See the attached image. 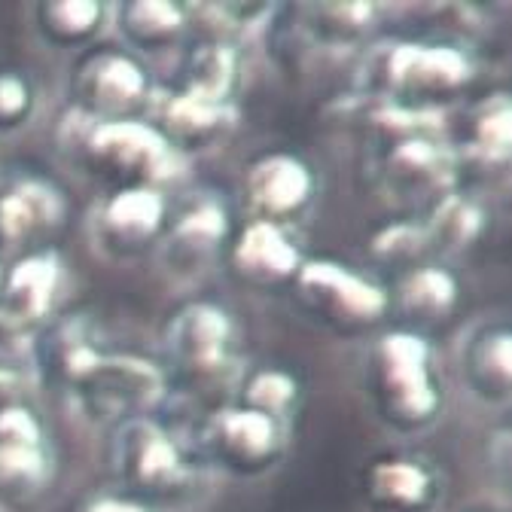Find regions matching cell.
Masks as SVG:
<instances>
[{"instance_id":"29","label":"cell","mask_w":512,"mask_h":512,"mask_svg":"<svg viewBox=\"0 0 512 512\" xmlns=\"http://www.w3.org/2000/svg\"><path fill=\"white\" fill-rule=\"evenodd\" d=\"M464 150L476 156L482 165H497L503 168L512 153V107L509 95L497 92L485 98L473 113H470V128H467V144Z\"/></svg>"},{"instance_id":"17","label":"cell","mask_w":512,"mask_h":512,"mask_svg":"<svg viewBox=\"0 0 512 512\" xmlns=\"http://www.w3.org/2000/svg\"><path fill=\"white\" fill-rule=\"evenodd\" d=\"M360 491L369 512H433L442 503V476L418 455L388 452L366 464Z\"/></svg>"},{"instance_id":"6","label":"cell","mask_w":512,"mask_h":512,"mask_svg":"<svg viewBox=\"0 0 512 512\" xmlns=\"http://www.w3.org/2000/svg\"><path fill=\"white\" fill-rule=\"evenodd\" d=\"M241 330L235 314L214 299H189L174 308L162 330L168 384L186 391H214L235 375Z\"/></svg>"},{"instance_id":"20","label":"cell","mask_w":512,"mask_h":512,"mask_svg":"<svg viewBox=\"0 0 512 512\" xmlns=\"http://www.w3.org/2000/svg\"><path fill=\"white\" fill-rule=\"evenodd\" d=\"M464 302L461 278L445 263H421L400 272L397 287L391 290V311L403 314L409 330L424 333L445 327Z\"/></svg>"},{"instance_id":"21","label":"cell","mask_w":512,"mask_h":512,"mask_svg":"<svg viewBox=\"0 0 512 512\" xmlns=\"http://www.w3.org/2000/svg\"><path fill=\"white\" fill-rule=\"evenodd\" d=\"M104 348L98 320L86 311L52 317L37 333L34 360L37 369L58 391H68V384L83 372V366Z\"/></svg>"},{"instance_id":"30","label":"cell","mask_w":512,"mask_h":512,"mask_svg":"<svg viewBox=\"0 0 512 512\" xmlns=\"http://www.w3.org/2000/svg\"><path fill=\"white\" fill-rule=\"evenodd\" d=\"M372 256L381 266L397 269V272H406L412 266L430 263L421 220L418 217H403V220H394L388 226H381L372 235Z\"/></svg>"},{"instance_id":"33","label":"cell","mask_w":512,"mask_h":512,"mask_svg":"<svg viewBox=\"0 0 512 512\" xmlns=\"http://www.w3.org/2000/svg\"><path fill=\"white\" fill-rule=\"evenodd\" d=\"M488 464L500 479H506L509 473V430L506 427H500L488 442Z\"/></svg>"},{"instance_id":"23","label":"cell","mask_w":512,"mask_h":512,"mask_svg":"<svg viewBox=\"0 0 512 512\" xmlns=\"http://www.w3.org/2000/svg\"><path fill=\"white\" fill-rule=\"evenodd\" d=\"M418 220L424 229L430 263L452 260V256L473 250L488 229L485 205L461 189L448 192L445 199H439L433 208H427Z\"/></svg>"},{"instance_id":"5","label":"cell","mask_w":512,"mask_h":512,"mask_svg":"<svg viewBox=\"0 0 512 512\" xmlns=\"http://www.w3.org/2000/svg\"><path fill=\"white\" fill-rule=\"evenodd\" d=\"M110 467L119 491L147 506L189 494L199 479L192 448L153 412L113 427Z\"/></svg>"},{"instance_id":"2","label":"cell","mask_w":512,"mask_h":512,"mask_svg":"<svg viewBox=\"0 0 512 512\" xmlns=\"http://www.w3.org/2000/svg\"><path fill=\"white\" fill-rule=\"evenodd\" d=\"M366 391L378 418L391 430H430L445 406L430 336L409 327L384 330L366 354Z\"/></svg>"},{"instance_id":"4","label":"cell","mask_w":512,"mask_h":512,"mask_svg":"<svg viewBox=\"0 0 512 512\" xmlns=\"http://www.w3.org/2000/svg\"><path fill=\"white\" fill-rule=\"evenodd\" d=\"M74 113V110H71ZM71 150L77 162L107 189L153 186L165 189L183 168V156L162 138L147 119H113L92 122L77 116Z\"/></svg>"},{"instance_id":"9","label":"cell","mask_w":512,"mask_h":512,"mask_svg":"<svg viewBox=\"0 0 512 512\" xmlns=\"http://www.w3.org/2000/svg\"><path fill=\"white\" fill-rule=\"evenodd\" d=\"M168 388L171 384L165 369H159L153 360L101 348L64 394L89 421L116 427L128 418L150 415L165 400Z\"/></svg>"},{"instance_id":"35","label":"cell","mask_w":512,"mask_h":512,"mask_svg":"<svg viewBox=\"0 0 512 512\" xmlns=\"http://www.w3.org/2000/svg\"><path fill=\"white\" fill-rule=\"evenodd\" d=\"M470 512H500V509H470Z\"/></svg>"},{"instance_id":"27","label":"cell","mask_w":512,"mask_h":512,"mask_svg":"<svg viewBox=\"0 0 512 512\" xmlns=\"http://www.w3.org/2000/svg\"><path fill=\"white\" fill-rule=\"evenodd\" d=\"M235 403L290 424L302 403V381L296 378V372L284 366L250 369L247 375H241V391Z\"/></svg>"},{"instance_id":"14","label":"cell","mask_w":512,"mask_h":512,"mask_svg":"<svg viewBox=\"0 0 512 512\" xmlns=\"http://www.w3.org/2000/svg\"><path fill=\"white\" fill-rule=\"evenodd\" d=\"M68 266L58 247L25 253L0 266V333H40L55 317Z\"/></svg>"},{"instance_id":"15","label":"cell","mask_w":512,"mask_h":512,"mask_svg":"<svg viewBox=\"0 0 512 512\" xmlns=\"http://www.w3.org/2000/svg\"><path fill=\"white\" fill-rule=\"evenodd\" d=\"M317 199V174L293 150L256 156L244 174V202L250 220L293 229Z\"/></svg>"},{"instance_id":"24","label":"cell","mask_w":512,"mask_h":512,"mask_svg":"<svg viewBox=\"0 0 512 512\" xmlns=\"http://www.w3.org/2000/svg\"><path fill=\"white\" fill-rule=\"evenodd\" d=\"M116 28L125 49L138 58L168 55L183 46L189 13L183 4H168V0H128L116 10Z\"/></svg>"},{"instance_id":"1","label":"cell","mask_w":512,"mask_h":512,"mask_svg":"<svg viewBox=\"0 0 512 512\" xmlns=\"http://www.w3.org/2000/svg\"><path fill=\"white\" fill-rule=\"evenodd\" d=\"M375 128V183L394 205L418 217L433 208L461 180V150L448 144L436 113H412L381 104L372 116Z\"/></svg>"},{"instance_id":"18","label":"cell","mask_w":512,"mask_h":512,"mask_svg":"<svg viewBox=\"0 0 512 512\" xmlns=\"http://www.w3.org/2000/svg\"><path fill=\"white\" fill-rule=\"evenodd\" d=\"M229 263L235 275L256 290L290 287L305 253L293 238V229L272 226L263 220H250L229 241Z\"/></svg>"},{"instance_id":"11","label":"cell","mask_w":512,"mask_h":512,"mask_svg":"<svg viewBox=\"0 0 512 512\" xmlns=\"http://www.w3.org/2000/svg\"><path fill=\"white\" fill-rule=\"evenodd\" d=\"M202 455L223 473L256 479L272 473L290 452V424L253 412L241 403H226L202 424Z\"/></svg>"},{"instance_id":"10","label":"cell","mask_w":512,"mask_h":512,"mask_svg":"<svg viewBox=\"0 0 512 512\" xmlns=\"http://www.w3.org/2000/svg\"><path fill=\"white\" fill-rule=\"evenodd\" d=\"M150 98L153 80L147 64L128 49H86L71 68V110L83 119H138Z\"/></svg>"},{"instance_id":"16","label":"cell","mask_w":512,"mask_h":512,"mask_svg":"<svg viewBox=\"0 0 512 512\" xmlns=\"http://www.w3.org/2000/svg\"><path fill=\"white\" fill-rule=\"evenodd\" d=\"M52 476V448L43 418L22 400L0 406V497L28 500Z\"/></svg>"},{"instance_id":"32","label":"cell","mask_w":512,"mask_h":512,"mask_svg":"<svg viewBox=\"0 0 512 512\" xmlns=\"http://www.w3.org/2000/svg\"><path fill=\"white\" fill-rule=\"evenodd\" d=\"M80 512H153V506L128 497L122 491H107V494H95L92 500H86Z\"/></svg>"},{"instance_id":"12","label":"cell","mask_w":512,"mask_h":512,"mask_svg":"<svg viewBox=\"0 0 512 512\" xmlns=\"http://www.w3.org/2000/svg\"><path fill=\"white\" fill-rule=\"evenodd\" d=\"M171 220V202L165 189L128 186L107 189V196L92 211V244L113 263H135L159 250Z\"/></svg>"},{"instance_id":"31","label":"cell","mask_w":512,"mask_h":512,"mask_svg":"<svg viewBox=\"0 0 512 512\" xmlns=\"http://www.w3.org/2000/svg\"><path fill=\"white\" fill-rule=\"evenodd\" d=\"M37 86L28 71L0 64V135H13L34 119Z\"/></svg>"},{"instance_id":"7","label":"cell","mask_w":512,"mask_h":512,"mask_svg":"<svg viewBox=\"0 0 512 512\" xmlns=\"http://www.w3.org/2000/svg\"><path fill=\"white\" fill-rule=\"evenodd\" d=\"M293 302L317 327L357 339L378 330L391 314V290L372 275L327 256H305L290 281Z\"/></svg>"},{"instance_id":"3","label":"cell","mask_w":512,"mask_h":512,"mask_svg":"<svg viewBox=\"0 0 512 512\" xmlns=\"http://www.w3.org/2000/svg\"><path fill=\"white\" fill-rule=\"evenodd\" d=\"M467 49L445 40H400L369 61V89L381 104L412 113H439L473 86Z\"/></svg>"},{"instance_id":"22","label":"cell","mask_w":512,"mask_h":512,"mask_svg":"<svg viewBox=\"0 0 512 512\" xmlns=\"http://www.w3.org/2000/svg\"><path fill=\"white\" fill-rule=\"evenodd\" d=\"M464 381L485 406H506L512 397V333L506 320H485L461 351Z\"/></svg>"},{"instance_id":"28","label":"cell","mask_w":512,"mask_h":512,"mask_svg":"<svg viewBox=\"0 0 512 512\" xmlns=\"http://www.w3.org/2000/svg\"><path fill=\"white\" fill-rule=\"evenodd\" d=\"M305 31L311 40L324 46H354L363 37L372 34L378 25V7L375 4H317V7H302L299 10Z\"/></svg>"},{"instance_id":"34","label":"cell","mask_w":512,"mask_h":512,"mask_svg":"<svg viewBox=\"0 0 512 512\" xmlns=\"http://www.w3.org/2000/svg\"><path fill=\"white\" fill-rule=\"evenodd\" d=\"M19 391H22V378L13 369L0 366V406L10 403V400H22Z\"/></svg>"},{"instance_id":"13","label":"cell","mask_w":512,"mask_h":512,"mask_svg":"<svg viewBox=\"0 0 512 512\" xmlns=\"http://www.w3.org/2000/svg\"><path fill=\"white\" fill-rule=\"evenodd\" d=\"M232 211L220 192L202 189L180 208H171L168 229L159 244V263L177 281H196L229 247Z\"/></svg>"},{"instance_id":"8","label":"cell","mask_w":512,"mask_h":512,"mask_svg":"<svg viewBox=\"0 0 512 512\" xmlns=\"http://www.w3.org/2000/svg\"><path fill=\"white\" fill-rule=\"evenodd\" d=\"M71 223V196L31 165L0 168V266L55 247Z\"/></svg>"},{"instance_id":"26","label":"cell","mask_w":512,"mask_h":512,"mask_svg":"<svg viewBox=\"0 0 512 512\" xmlns=\"http://www.w3.org/2000/svg\"><path fill=\"white\" fill-rule=\"evenodd\" d=\"M40 37L55 49H86L107 22V7L95 0H52L34 10Z\"/></svg>"},{"instance_id":"19","label":"cell","mask_w":512,"mask_h":512,"mask_svg":"<svg viewBox=\"0 0 512 512\" xmlns=\"http://www.w3.org/2000/svg\"><path fill=\"white\" fill-rule=\"evenodd\" d=\"M153 125L180 156L211 153L235 128V104H217L171 89L156 107Z\"/></svg>"},{"instance_id":"25","label":"cell","mask_w":512,"mask_h":512,"mask_svg":"<svg viewBox=\"0 0 512 512\" xmlns=\"http://www.w3.org/2000/svg\"><path fill=\"white\" fill-rule=\"evenodd\" d=\"M238 49L229 40L220 37H205L196 40L183 61H180V80H177V92L196 95L205 101H217V104H232L235 86H238Z\"/></svg>"}]
</instances>
